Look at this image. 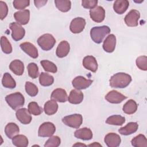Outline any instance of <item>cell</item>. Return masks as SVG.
Segmentation results:
<instances>
[{"instance_id": "1", "label": "cell", "mask_w": 147, "mask_h": 147, "mask_svg": "<svg viewBox=\"0 0 147 147\" xmlns=\"http://www.w3.org/2000/svg\"><path fill=\"white\" fill-rule=\"evenodd\" d=\"M131 82V77L127 74L118 72L113 75L110 79V86L113 88L126 87Z\"/></svg>"}, {"instance_id": "2", "label": "cell", "mask_w": 147, "mask_h": 147, "mask_svg": "<svg viewBox=\"0 0 147 147\" xmlns=\"http://www.w3.org/2000/svg\"><path fill=\"white\" fill-rule=\"evenodd\" d=\"M110 32V29L107 26H94L90 30V36L94 42L100 44L103 41L105 36L109 34Z\"/></svg>"}, {"instance_id": "3", "label": "cell", "mask_w": 147, "mask_h": 147, "mask_svg": "<svg viewBox=\"0 0 147 147\" xmlns=\"http://www.w3.org/2000/svg\"><path fill=\"white\" fill-rule=\"evenodd\" d=\"M5 100L9 106L14 110L21 107L25 103L23 95L18 92L7 95L5 97Z\"/></svg>"}, {"instance_id": "4", "label": "cell", "mask_w": 147, "mask_h": 147, "mask_svg": "<svg viewBox=\"0 0 147 147\" xmlns=\"http://www.w3.org/2000/svg\"><path fill=\"white\" fill-rule=\"evenodd\" d=\"M37 43L42 50L49 51L54 47L56 40L52 34L46 33L41 36L37 39Z\"/></svg>"}, {"instance_id": "5", "label": "cell", "mask_w": 147, "mask_h": 147, "mask_svg": "<svg viewBox=\"0 0 147 147\" xmlns=\"http://www.w3.org/2000/svg\"><path fill=\"white\" fill-rule=\"evenodd\" d=\"M62 122L69 127L78 129L82 124L83 117L80 114H74L63 118Z\"/></svg>"}, {"instance_id": "6", "label": "cell", "mask_w": 147, "mask_h": 147, "mask_svg": "<svg viewBox=\"0 0 147 147\" xmlns=\"http://www.w3.org/2000/svg\"><path fill=\"white\" fill-rule=\"evenodd\" d=\"M56 131L55 125L50 122L42 123L38 129V135L41 137H48L52 136Z\"/></svg>"}, {"instance_id": "7", "label": "cell", "mask_w": 147, "mask_h": 147, "mask_svg": "<svg viewBox=\"0 0 147 147\" xmlns=\"http://www.w3.org/2000/svg\"><path fill=\"white\" fill-rule=\"evenodd\" d=\"M9 28L11 30V37L14 41H17L24 38L25 30L18 23L14 22H11L9 25Z\"/></svg>"}, {"instance_id": "8", "label": "cell", "mask_w": 147, "mask_h": 147, "mask_svg": "<svg viewBox=\"0 0 147 147\" xmlns=\"http://www.w3.org/2000/svg\"><path fill=\"white\" fill-rule=\"evenodd\" d=\"M140 17L139 11L133 9L130 10L125 16L124 20L127 26L130 27L137 26L138 24V20Z\"/></svg>"}, {"instance_id": "9", "label": "cell", "mask_w": 147, "mask_h": 147, "mask_svg": "<svg viewBox=\"0 0 147 147\" xmlns=\"http://www.w3.org/2000/svg\"><path fill=\"white\" fill-rule=\"evenodd\" d=\"M86 20L82 17H76L73 19L70 24L69 29L73 33L82 32L86 26Z\"/></svg>"}, {"instance_id": "10", "label": "cell", "mask_w": 147, "mask_h": 147, "mask_svg": "<svg viewBox=\"0 0 147 147\" xmlns=\"http://www.w3.org/2000/svg\"><path fill=\"white\" fill-rule=\"evenodd\" d=\"M93 81L91 79H87L82 76L75 77L72 82V84L76 89L84 90L90 87Z\"/></svg>"}, {"instance_id": "11", "label": "cell", "mask_w": 147, "mask_h": 147, "mask_svg": "<svg viewBox=\"0 0 147 147\" xmlns=\"http://www.w3.org/2000/svg\"><path fill=\"white\" fill-rule=\"evenodd\" d=\"M90 16L91 18L95 22L99 23L102 22L105 17V10L102 6H96L90 9Z\"/></svg>"}, {"instance_id": "12", "label": "cell", "mask_w": 147, "mask_h": 147, "mask_svg": "<svg viewBox=\"0 0 147 147\" xmlns=\"http://www.w3.org/2000/svg\"><path fill=\"white\" fill-rule=\"evenodd\" d=\"M126 98L127 96L115 90L109 91L105 96V99L107 101H108L109 103L115 104L122 102Z\"/></svg>"}, {"instance_id": "13", "label": "cell", "mask_w": 147, "mask_h": 147, "mask_svg": "<svg viewBox=\"0 0 147 147\" xmlns=\"http://www.w3.org/2000/svg\"><path fill=\"white\" fill-rule=\"evenodd\" d=\"M16 115L18 120L24 125L30 123L32 119L30 113L26 108H22L17 110Z\"/></svg>"}, {"instance_id": "14", "label": "cell", "mask_w": 147, "mask_h": 147, "mask_svg": "<svg viewBox=\"0 0 147 147\" xmlns=\"http://www.w3.org/2000/svg\"><path fill=\"white\" fill-rule=\"evenodd\" d=\"M104 141L109 147H117L120 145L121 139L118 134L114 133H109L105 136Z\"/></svg>"}, {"instance_id": "15", "label": "cell", "mask_w": 147, "mask_h": 147, "mask_svg": "<svg viewBox=\"0 0 147 147\" xmlns=\"http://www.w3.org/2000/svg\"><path fill=\"white\" fill-rule=\"evenodd\" d=\"M21 49L28 54L30 57L36 59L38 56V53L37 48L32 43L29 42H23L20 45Z\"/></svg>"}, {"instance_id": "16", "label": "cell", "mask_w": 147, "mask_h": 147, "mask_svg": "<svg viewBox=\"0 0 147 147\" xmlns=\"http://www.w3.org/2000/svg\"><path fill=\"white\" fill-rule=\"evenodd\" d=\"M14 17L19 24L26 25L29 21L30 11L26 9L17 11L14 14Z\"/></svg>"}, {"instance_id": "17", "label": "cell", "mask_w": 147, "mask_h": 147, "mask_svg": "<svg viewBox=\"0 0 147 147\" xmlns=\"http://www.w3.org/2000/svg\"><path fill=\"white\" fill-rule=\"evenodd\" d=\"M116 45V37L113 34H109L105 40L103 44V48L108 53L113 52Z\"/></svg>"}, {"instance_id": "18", "label": "cell", "mask_w": 147, "mask_h": 147, "mask_svg": "<svg viewBox=\"0 0 147 147\" xmlns=\"http://www.w3.org/2000/svg\"><path fill=\"white\" fill-rule=\"evenodd\" d=\"M83 65L84 67L93 72L98 69V63L96 59L92 56H87L83 60Z\"/></svg>"}, {"instance_id": "19", "label": "cell", "mask_w": 147, "mask_h": 147, "mask_svg": "<svg viewBox=\"0 0 147 147\" xmlns=\"http://www.w3.org/2000/svg\"><path fill=\"white\" fill-rule=\"evenodd\" d=\"M51 98L59 102H65L68 99L67 94L63 88H56L54 90L51 95Z\"/></svg>"}, {"instance_id": "20", "label": "cell", "mask_w": 147, "mask_h": 147, "mask_svg": "<svg viewBox=\"0 0 147 147\" xmlns=\"http://www.w3.org/2000/svg\"><path fill=\"white\" fill-rule=\"evenodd\" d=\"M83 100V94L82 91L78 89L72 90L70 92L68 100L72 104H79Z\"/></svg>"}, {"instance_id": "21", "label": "cell", "mask_w": 147, "mask_h": 147, "mask_svg": "<svg viewBox=\"0 0 147 147\" xmlns=\"http://www.w3.org/2000/svg\"><path fill=\"white\" fill-rule=\"evenodd\" d=\"M70 50L69 44L67 41H61L56 49V54L58 57L63 58L65 57L69 53Z\"/></svg>"}, {"instance_id": "22", "label": "cell", "mask_w": 147, "mask_h": 147, "mask_svg": "<svg viewBox=\"0 0 147 147\" xmlns=\"http://www.w3.org/2000/svg\"><path fill=\"white\" fill-rule=\"evenodd\" d=\"M10 69L16 75L21 76L24 72V65L20 60H14L9 65Z\"/></svg>"}, {"instance_id": "23", "label": "cell", "mask_w": 147, "mask_h": 147, "mask_svg": "<svg viewBox=\"0 0 147 147\" xmlns=\"http://www.w3.org/2000/svg\"><path fill=\"white\" fill-rule=\"evenodd\" d=\"M75 137L83 140H90L92 138V132L90 129L83 127L76 130L74 133Z\"/></svg>"}, {"instance_id": "24", "label": "cell", "mask_w": 147, "mask_h": 147, "mask_svg": "<svg viewBox=\"0 0 147 147\" xmlns=\"http://www.w3.org/2000/svg\"><path fill=\"white\" fill-rule=\"evenodd\" d=\"M138 127V125L137 122H129L124 127H121L118 130V132L124 136H128L135 133Z\"/></svg>"}, {"instance_id": "25", "label": "cell", "mask_w": 147, "mask_h": 147, "mask_svg": "<svg viewBox=\"0 0 147 147\" xmlns=\"http://www.w3.org/2000/svg\"><path fill=\"white\" fill-rule=\"evenodd\" d=\"M20 132L18 126L13 122H10L6 125L5 127V133L6 136L12 139L14 136H17Z\"/></svg>"}, {"instance_id": "26", "label": "cell", "mask_w": 147, "mask_h": 147, "mask_svg": "<svg viewBox=\"0 0 147 147\" xmlns=\"http://www.w3.org/2000/svg\"><path fill=\"white\" fill-rule=\"evenodd\" d=\"M129 6V2L127 0L115 1L113 5V9L115 13L119 14L124 13Z\"/></svg>"}, {"instance_id": "27", "label": "cell", "mask_w": 147, "mask_h": 147, "mask_svg": "<svg viewBox=\"0 0 147 147\" xmlns=\"http://www.w3.org/2000/svg\"><path fill=\"white\" fill-rule=\"evenodd\" d=\"M58 109V105L56 100L53 99L49 100L47 101L44 107V110L45 113L48 115H52L55 114Z\"/></svg>"}, {"instance_id": "28", "label": "cell", "mask_w": 147, "mask_h": 147, "mask_svg": "<svg viewBox=\"0 0 147 147\" xmlns=\"http://www.w3.org/2000/svg\"><path fill=\"white\" fill-rule=\"evenodd\" d=\"M2 83L4 87L7 88H14L16 87V83L14 79L13 78L11 75L8 73L6 72L3 74Z\"/></svg>"}, {"instance_id": "29", "label": "cell", "mask_w": 147, "mask_h": 147, "mask_svg": "<svg viewBox=\"0 0 147 147\" xmlns=\"http://www.w3.org/2000/svg\"><path fill=\"white\" fill-rule=\"evenodd\" d=\"M137 107L138 106L136 101L133 99H130L124 104L122 110L127 114H132L137 111Z\"/></svg>"}, {"instance_id": "30", "label": "cell", "mask_w": 147, "mask_h": 147, "mask_svg": "<svg viewBox=\"0 0 147 147\" xmlns=\"http://www.w3.org/2000/svg\"><path fill=\"white\" fill-rule=\"evenodd\" d=\"M13 144L17 147H26L29 141L27 137L24 135H17L12 138Z\"/></svg>"}, {"instance_id": "31", "label": "cell", "mask_w": 147, "mask_h": 147, "mask_svg": "<svg viewBox=\"0 0 147 147\" xmlns=\"http://www.w3.org/2000/svg\"><path fill=\"white\" fill-rule=\"evenodd\" d=\"M53 77L46 72H41L39 76L40 84L45 87L49 86L53 83Z\"/></svg>"}, {"instance_id": "32", "label": "cell", "mask_w": 147, "mask_h": 147, "mask_svg": "<svg viewBox=\"0 0 147 147\" xmlns=\"http://www.w3.org/2000/svg\"><path fill=\"white\" fill-rule=\"evenodd\" d=\"M125 122V118L119 115H113L108 117L106 121V123L111 125H122Z\"/></svg>"}, {"instance_id": "33", "label": "cell", "mask_w": 147, "mask_h": 147, "mask_svg": "<svg viewBox=\"0 0 147 147\" xmlns=\"http://www.w3.org/2000/svg\"><path fill=\"white\" fill-rule=\"evenodd\" d=\"M131 145L135 147H146L147 140L143 134H139L133 138L131 141Z\"/></svg>"}, {"instance_id": "34", "label": "cell", "mask_w": 147, "mask_h": 147, "mask_svg": "<svg viewBox=\"0 0 147 147\" xmlns=\"http://www.w3.org/2000/svg\"><path fill=\"white\" fill-rule=\"evenodd\" d=\"M55 3L56 7L62 12H67L71 7V2L70 1L55 0Z\"/></svg>"}, {"instance_id": "35", "label": "cell", "mask_w": 147, "mask_h": 147, "mask_svg": "<svg viewBox=\"0 0 147 147\" xmlns=\"http://www.w3.org/2000/svg\"><path fill=\"white\" fill-rule=\"evenodd\" d=\"M40 64L43 67L44 69L47 72L56 73L57 71V68L56 65L52 61L47 60H44L40 61Z\"/></svg>"}, {"instance_id": "36", "label": "cell", "mask_w": 147, "mask_h": 147, "mask_svg": "<svg viewBox=\"0 0 147 147\" xmlns=\"http://www.w3.org/2000/svg\"><path fill=\"white\" fill-rule=\"evenodd\" d=\"M1 45L2 51L6 54H10L12 52V47L10 42L5 36H2L1 38Z\"/></svg>"}, {"instance_id": "37", "label": "cell", "mask_w": 147, "mask_h": 147, "mask_svg": "<svg viewBox=\"0 0 147 147\" xmlns=\"http://www.w3.org/2000/svg\"><path fill=\"white\" fill-rule=\"evenodd\" d=\"M28 75L32 79L37 78L39 75V70L37 65L34 63H30L27 67Z\"/></svg>"}, {"instance_id": "38", "label": "cell", "mask_w": 147, "mask_h": 147, "mask_svg": "<svg viewBox=\"0 0 147 147\" xmlns=\"http://www.w3.org/2000/svg\"><path fill=\"white\" fill-rule=\"evenodd\" d=\"M25 91L26 93L30 96H35L38 92L37 87L30 82H26L25 83Z\"/></svg>"}, {"instance_id": "39", "label": "cell", "mask_w": 147, "mask_h": 147, "mask_svg": "<svg viewBox=\"0 0 147 147\" xmlns=\"http://www.w3.org/2000/svg\"><path fill=\"white\" fill-rule=\"evenodd\" d=\"M28 110L30 114L34 115H39L42 113V108L38 106V103L35 102H30L28 105Z\"/></svg>"}, {"instance_id": "40", "label": "cell", "mask_w": 147, "mask_h": 147, "mask_svg": "<svg viewBox=\"0 0 147 147\" xmlns=\"http://www.w3.org/2000/svg\"><path fill=\"white\" fill-rule=\"evenodd\" d=\"M61 142L60 138L56 136H51L44 144L45 147H57Z\"/></svg>"}, {"instance_id": "41", "label": "cell", "mask_w": 147, "mask_h": 147, "mask_svg": "<svg viewBox=\"0 0 147 147\" xmlns=\"http://www.w3.org/2000/svg\"><path fill=\"white\" fill-rule=\"evenodd\" d=\"M136 65L141 70H147V57L146 56H141L136 59Z\"/></svg>"}, {"instance_id": "42", "label": "cell", "mask_w": 147, "mask_h": 147, "mask_svg": "<svg viewBox=\"0 0 147 147\" xmlns=\"http://www.w3.org/2000/svg\"><path fill=\"white\" fill-rule=\"evenodd\" d=\"M13 6L17 10H23L30 4L29 0H15L13 2Z\"/></svg>"}, {"instance_id": "43", "label": "cell", "mask_w": 147, "mask_h": 147, "mask_svg": "<svg viewBox=\"0 0 147 147\" xmlns=\"http://www.w3.org/2000/svg\"><path fill=\"white\" fill-rule=\"evenodd\" d=\"M98 1L96 0H83L82 1V5L86 9H94L96 6Z\"/></svg>"}, {"instance_id": "44", "label": "cell", "mask_w": 147, "mask_h": 147, "mask_svg": "<svg viewBox=\"0 0 147 147\" xmlns=\"http://www.w3.org/2000/svg\"><path fill=\"white\" fill-rule=\"evenodd\" d=\"M8 7L6 3L2 1H0V18L3 20L7 15Z\"/></svg>"}, {"instance_id": "45", "label": "cell", "mask_w": 147, "mask_h": 147, "mask_svg": "<svg viewBox=\"0 0 147 147\" xmlns=\"http://www.w3.org/2000/svg\"><path fill=\"white\" fill-rule=\"evenodd\" d=\"M47 2V1H34V3L35 5V6L37 8H40L43 6H44Z\"/></svg>"}, {"instance_id": "46", "label": "cell", "mask_w": 147, "mask_h": 147, "mask_svg": "<svg viewBox=\"0 0 147 147\" xmlns=\"http://www.w3.org/2000/svg\"><path fill=\"white\" fill-rule=\"evenodd\" d=\"M88 146H102V145L98 143H96V142H94V144H90L88 145Z\"/></svg>"}, {"instance_id": "47", "label": "cell", "mask_w": 147, "mask_h": 147, "mask_svg": "<svg viewBox=\"0 0 147 147\" xmlns=\"http://www.w3.org/2000/svg\"><path fill=\"white\" fill-rule=\"evenodd\" d=\"M86 146V145H85V144H80V143H76V144H74V145H73V146Z\"/></svg>"}]
</instances>
